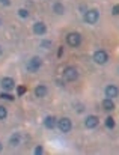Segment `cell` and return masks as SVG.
Wrapping results in <instances>:
<instances>
[{"label":"cell","mask_w":119,"mask_h":155,"mask_svg":"<svg viewBox=\"0 0 119 155\" xmlns=\"http://www.w3.org/2000/svg\"><path fill=\"white\" fill-rule=\"evenodd\" d=\"M66 42L69 47H78L81 44V35L78 32H71L66 35Z\"/></svg>","instance_id":"obj_1"},{"label":"cell","mask_w":119,"mask_h":155,"mask_svg":"<svg viewBox=\"0 0 119 155\" xmlns=\"http://www.w3.org/2000/svg\"><path fill=\"white\" fill-rule=\"evenodd\" d=\"M41 65H42L41 57L35 56V57H32V59L26 63V68H27V71H29V72H36V71L41 68Z\"/></svg>","instance_id":"obj_2"},{"label":"cell","mask_w":119,"mask_h":155,"mask_svg":"<svg viewBox=\"0 0 119 155\" xmlns=\"http://www.w3.org/2000/svg\"><path fill=\"white\" fill-rule=\"evenodd\" d=\"M77 77H78V71L75 66H66L63 69V78L66 81H74V80H77Z\"/></svg>","instance_id":"obj_3"},{"label":"cell","mask_w":119,"mask_h":155,"mask_svg":"<svg viewBox=\"0 0 119 155\" xmlns=\"http://www.w3.org/2000/svg\"><path fill=\"white\" fill-rule=\"evenodd\" d=\"M98 20H100V12H98V9H89V11L84 12V21H86V23L95 24Z\"/></svg>","instance_id":"obj_4"},{"label":"cell","mask_w":119,"mask_h":155,"mask_svg":"<svg viewBox=\"0 0 119 155\" xmlns=\"http://www.w3.org/2000/svg\"><path fill=\"white\" fill-rule=\"evenodd\" d=\"M58 127L62 133H69L72 128V122L69 117H60V120H58Z\"/></svg>","instance_id":"obj_5"},{"label":"cell","mask_w":119,"mask_h":155,"mask_svg":"<svg viewBox=\"0 0 119 155\" xmlns=\"http://www.w3.org/2000/svg\"><path fill=\"white\" fill-rule=\"evenodd\" d=\"M107 60H109V54H107V51H104V50H98V51L94 53V62H95V63H98V65H104Z\"/></svg>","instance_id":"obj_6"},{"label":"cell","mask_w":119,"mask_h":155,"mask_svg":"<svg viewBox=\"0 0 119 155\" xmlns=\"http://www.w3.org/2000/svg\"><path fill=\"white\" fill-rule=\"evenodd\" d=\"M0 86H2V89H3L5 92H9V91H12V89L15 87V81H14L11 77H5V78H2Z\"/></svg>","instance_id":"obj_7"},{"label":"cell","mask_w":119,"mask_h":155,"mask_svg":"<svg viewBox=\"0 0 119 155\" xmlns=\"http://www.w3.org/2000/svg\"><path fill=\"white\" fill-rule=\"evenodd\" d=\"M104 94H106V97L107 98H116L119 95V87L118 86H115V84H109L107 87H106V91H104Z\"/></svg>","instance_id":"obj_8"},{"label":"cell","mask_w":119,"mask_h":155,"mask_svg":"<svg viewBox=\"0 0 119 155\" xmlns=\"http://www.w3.org/2000/svg\"><path fill=\"white\" fill-rule=\"evenodd\" d=\"M98 124H100V119H98L97 116H88L86 120H84L86 128H91V130H92V128H97Z\"/></svg>","instance_id":"obj_9"},{"label":"cell","mask_w":119,"mask_h":155,"mask_svg":"<svg viewBox=\"0 0 119 155\" xmlns=\"http://www.w3.org/2000/svg\"><path fill=\"white\" fill-rule=\"evenodd\" d=\"M33 32H35L36 35H45V32H47V26H45L42 21H38V23L33 24Z\"/></svg>","instance_id":"obj_10"},{"label":"cell","mask_w":119,"mask_h":155,"mask_svg":"<svg viewBox=\"0 0 119 155\" xmlns=\"http://www.w3.org/2000/svg\"><path fill=\"white\" fill-rule=\"evenodd\" d=\"M44 125H45V128L53 130L55 127H58V120H56L55 116H47V117L44 119Z\"/></svg>","instance_id":"obj_11"},{"label":"cell","mask_w":119,"mask_h":155,"mask_svg":"<svg viewBox=\"0 0 119 155\" xmlns=\"http://www.w3.org/2000/svg\"><path fill=\"white\" fill-rule=\"evenodd\" d=\"M48 94V89H47V86H44V84H39V86H36L35 87V95L38 97V98H42V97H45Z\"/></svg>","instance_id":"obj_12"},{"label":"cell","mask_w":119,"mask_h":155,"mask_svg":"<svg viewBox=\"0 0 119 155\" xmlns=\"http://www.w3.org/2000/svg\"><path fill=\"white\" fill-rule=\"evenodd\" d=\"M101 105H103V108H104L106 111H112V110H115V103H113L112 98H106Z\"/></svg>","instance_id":"obj_13"},{"label":"cell","mask_w":119,"mask_h":155,"mask_svg":"<svg viewBox=\"0 0 119 155\" xmlns=\"http://www.w3.org/2000/svg\"><path fill=\"white\" fill-rule=\"evenodd\" d=\"M53 11H55V14L62 15V14H65V6H63L60 2H56V3L53 5Z\"/></svg>","instance_id":"obj_14"},{"label":"cell","mask_w":119,"mask_h":155,"mask_svg":"<svg viewBox=\"0 0 119 155\" xmlns=\"http://www.w3.org/2000/svg\"><path fill=\"white\" fill-rule=\"evenodd\" d=\"M20 142H21V136H20V134H14V136L9 139V143H11L12 146H15V148L20 146Z\"/></svg>","instance_id":"obj_15"},{"label":"cell","mask_w":119,"mask_h":155,"mask_svg":"<svg viewBox=\"0 0 119 155\" xmlns=\"http://www.w3.org/2000/svg\"><path fill=\"white\" fill-rule=\"evenodd\" d=\"M106 127H107L109 130H112V128H115V119H113L112 116H109V117L106 119Z\"/></svg>","instance_id":"obj_16"},{"label":"cell","mask_w":119,"mask_h":155,"mask_svg":"<svg viewBox=\"0 0 119 155\" xmlns=\"http://www.w3.org/2000/svg\"><path fill=\"white\" fill-rule=\"evenodd\" d=\"M0 98H2V100H6V101H14V100H15V98H14L12 95H9L8 92H2V94H0Z\"/></svg>","instance_id":"obj_17"},{"label":"cell","mask_w":119,"mask_h":155,"mask_svg":"<svg viewBox=\"0 0 119 155\" xmlns=\"http://www.w3.org/2000/svg\"><path fill=\"white\" fill-rule=\"evenodd\" d=\"M6 116H8V110H6L3 105H0V120H3Z\"/></svg>","instance_id":"obj_18"},{"label":"cell","mask_w":119,"mask_h":155,"mask_svg":"<svg viewBox=\"0 0 119 155\" xmlns=\"http://www.w3.org/2000/svg\"><path fill=\"white\" fill-rule=\"evenodd\" d=\"M18 15H20L21 18H27V17H29V12H27L26 9H18Z\"/></svg>","instance_id":"obj_19"},{"label":"cell","mask_w":119,"mask_h":155,"mask_svg":"<svg viewBox=\"0 0 119 155\" xmlns=\"http://www.w3.org/2000/svg\"><path fill=\"white\" fill-rule=\"evenodd\" d=\"M74 107L77 108V113H81L84 110V105L83 104H78V103H74Z\"/></svg>","instance_id":"obj_20"},{"label":"cell","mask_w":119,"mask_h":155,"mask_svg":"<svg viewBox=\"0 0 119 155\" xmlns=\"http://www.w3.org/2000/svg\"><path fill=\"white\" fill-rule=\"evenodd\" d=\"M26 91H27V89H26V86H18V89H17L18 95H23V94H24Z\"/></svg>","instance_id":"obj_21"},{"label":"cell","mask_w":119,"mask_h":155,"mask_svg":"<svg viewBox=\"0 0 119 155\" xmlns=\"http://www.w3.org/2000/svg\"><path fill=\"white\" fill-rule=\"evenodd\" d=\"M33 154L35 155H41L42 154V146H36V148H35V151H33Z\"/></svg>","instance_id":"obj_22"},{"label":"cell","mask_w":119,"mask_h":155,"mask_svg":"<svg viewBox=\"0 0 119 155\" xmlns=\"http://www.w3.org/2000/svg\"><path fill=\"white\" fill-rule=\"evenodd\" d=\"M112 14H113V15H119V5H115V6H113Z\"/></svg>","instance_id":"obj_23"},{"label":"cell","mask_w":119,"mask_h":155,"mask_svg":"<svg viewBox=\"0 0 119 155\" xmlns=\"http://www.w3.org/2000/svg\"><path fill=\"white\" fill-rule=\"evenodd\" d=\"M41 45H42V47H50V45H51V42H50V41H42V42H41Z\"/></svg>","instance_id":"obj_24"},{"label":"cell","mask_w":119,"mask_h":155,"mask_svg":"<svg viewBox=\"0 0 119 155\" xmlns=\"http://www.w3.org/2000/svg\"><path fill=\"white\" fill-rule=\"evenodd\" d=\"M0 3L2 5H5V6H9L11 3H9V0H0Z\"/></svg>","instance_id":"obj_25"},{"label":"cell","mask_w":119,"mask_h":155,"mask_svg":"<svg viewBox=\"0 0 119 155\" xmlns=\"http://www.w3.org/2000/svg\"><path fill=\"white\" fill-rule=\"evenodd\" d=\"M62 54H63V48L60 47L59 50H58V57H62Z\"/></svg>","instance_id":"obj_26"},{"label":"cell","mask_w":119,"mask_h":155,"mask_svg":"<svg viewBox=\"0 0 119 155\" xmlns=\"http://www.w3.org/2000/svg\"><path fill=\"white\" fill-rule=\"evenodd\" d=\"M2 53H3V50H2V47H0V54H2Z\"/></svg>","instance_id":"obj_27"},{"label":"cell","mask_w":119,"mask_h":155,"mask_svg":"<svg viewBox=\"0 0 119 155\" xmlns=\"http://www.w3.org/2000/svg\"><path fill=\"white\" fill-rule=\"evenodd\" d=\"M0 151H2V143H0Z\"/></svg>","instance_id":"obj_28"},{"label":"cell","mask_w":119,"mask_h":155,"mask_svg":"<svg viewBox=\"0 0 119 155\" xmlns=\"http://www.w3.org/2000/svg\"><path fill=\"white\" fill-rule=\"evenodd\" d=\"M0 24H2V21H0Z\"/></svg>","instance_id":"obj_29"}]
</instances>
